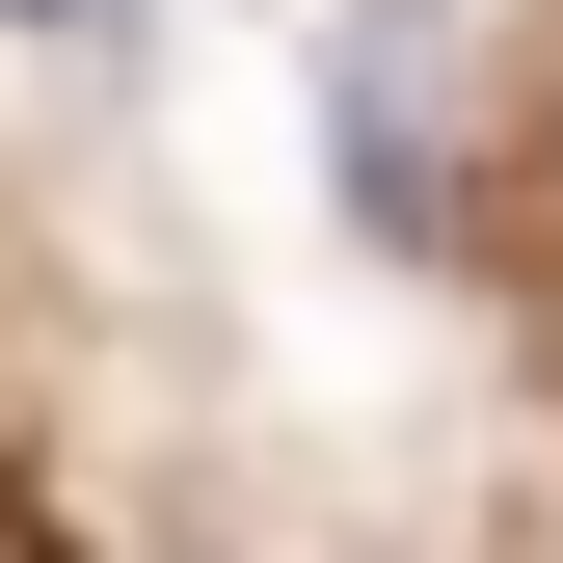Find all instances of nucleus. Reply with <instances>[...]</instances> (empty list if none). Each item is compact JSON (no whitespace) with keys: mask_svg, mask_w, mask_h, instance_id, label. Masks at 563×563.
<instances>
[{"mask_svg":"<svg viewBox=\"0 0 563 563\" xmlns=\"http://www.w3.org/2000/svg\"><path fill=\"white\" fill-rule=\"evenodd\" d=\"M0 27H54V54H81V27H108V0H0Z\"/></svg>","mask_w":563,"mask_h":563,"instance_id":"f257e3e1","label":"nucleus"}]
</instances>
